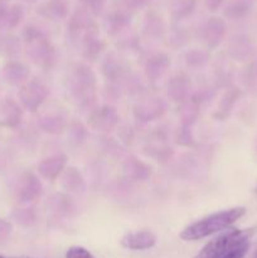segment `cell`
<instances>
[{
	"instance_id": "484cf974",
	"label": "cell",
	"mask_w": 257,
	"mask_h": 258,
	"mask_svg": "<svg viewBox=\"0 0 257 258\" xmlns=\"http://www.w3.org/2000/svg\"><path fill=\"white\" fill-rule=\"evenodd\" d=\"M24 18V9L22 5H9L8 9L0 15V29H14L22 23Z\"/></svg>"
},
{
	"instance_id": "d6a6232c",
	"label": "cell",
	"mask_w": 257,
	"mask_h": 258,
	"mask_svg": "<svg viewBox=\"0 0 257 258\" xmlns=\"http://www.w3.org/2000/svg\"><path fill=\"white\" fill-rule=\"evenodd\" d=\"M20 42L17 37L13 35H2L0 37V53L7 57L14 58L20 53Z\"/></svg>"
},
{
	"instance_id": "d590c367",
	"label": "cell",
	"mask_w": 257,
	"mask_h": 258,
	"mask_svg": "<svg viewBox=\"0 0 257 258\" xmlns=\"http://www.w3.org/2000/svg\"><path fill=\"white\" fill-rule=\"evenodd\" d=\"M246 9V4L242 0H233V2H229L226 5L224 15L227 18H231V19H237V18H241L242 15H244Z\"/></svg>"
},
{
	"instance_id": "8992f818",
	"label": "cell",
	"mask_w": 257,
	"mask_h": 258,
	"mask_svg": "<svg viewBox=\"0 0 257 258\" xmlns=\"http://www.w3.org/2000/svg\"><path fill=\"white\" fill-rule=\"evenodd\" d=\"M48 95H49V87L39 78H32L20 86V103L22 107L29 112H35L47 100Z\"/></svg>"
},
{
	"instance_id": "ba28073f",
	"label": "cell",
	"mask_w": 257,
	"mask_h": 258,
	"mask_svg": "<svg viewBox=\"0 0 257 258\" xmlns=\"http://www.w3.org/2000/svg\"><path fill=\"white\" fill-rule=\"evenodd\" d=\"M96 22L93 19L92 14L88 10H86L83 7H78L72 14L68 17L67 23V33L70 39L73 43H78L82 35L95 27Z\"/></svg>"
},
{
	"instance_id": "ffe728a7",
	"label": "cell",
	"mask_w": 257,
	"mask_h": 258,
	"mask_svg": "<svg viewBox=\"0 0 257 258\" xmlns=\"http://www.w3.org/2000/svg\"><path fill=\"white\" fill-rule=\"evenodd\" d=\"M68 117L63 111H54V112H48L40 116L38 120L40 130L49 135H59L63 131L67 130Z\"/></svg>"
},
{
	"instance_id": "603a6c76",
	"label": "cell",
	"mask_w": 257,
	"mask_h": 258,
	"mask_svg": "<svg viewBox=\"0 0 257 258\" xmlns=\"http://www.w3.org/2000/svg\"><path fill=\"white\" fill-rule=\"evenodd\" d=\"M131 13L126 12L121 7H116L115 9L111 10L106 17V29L110 35L120 34L122 30L130 25L131 22Z\"/></svg>"
},
{
	"instance_id": "30bf717a",
	"label": "cell",
	"mask_w": 257,
	"mask_h": 258,
	"mask_svg": "<svg viewBox=\"0 0 257 258\" xmlns=\"http://www.w3.org/2000/svg\"><path fill=\"white\" fill-rule=\"evenodd\" d=\"M67 161L68 158L66 154L58 153L49 155L38 164V174L47 181L53 183V181L57 180L62 175L65 169L67 168Z\"/></svg>"
},
{
	"instance_id": "e575fe53",
	"label": "cell",
	"mask_w": 257,
	"mask_h": 258,
	"mask_svg": "<svg viewBox=\"0 0 257 258\" xmlns=\"http://www.w3.org/2000/svg\"><path fill=\"white\" fill-rule=\"evenodd\" d=\"M175 143L180 146H185V148H191L196 145V139L191 133V127L180 126V128H178L175 134Z\"/></svg>"
},
{
	"instance_id": "bcb514c9",
	"label": "cell",
	"mask_w": 257,
	"mask_h": 258,
	"mask_svg": "<svg viewBox=\"0 0 257 258\" xmlns=\"http://www.w3.org/2000/svg\"><path fill=\"white\" fill-rule=\"evenodd\" d=\"M254 193L257 194V185H256V188H254Z\"/></svg>"
},
{
	"instance_id": "c3c4849f",
	"label": "cell",
	"mask_w": 257,
	"mask_h": 258,
	"mask_svg": "<svg viewBox=\"0 0 257 258\" xmlns=\"http://www.w3.org/2000/svg\"><path fill=\"white\" fill-rule=\"evenodd\" d=\"M0 258H5V256H2V254H0Z\"/></svg>"
},
{
	"instance_id": "1f68e13d",
	"label": "cell",
	"mask_w": 257,
	"mask_h": 258,
	"mask_svg": "<svg viewBox=\"0 0 257 258\" xmlns=\"http://www.w3.org/2000/svg\"><path fill=\"white\" fill-rule=\"evenodd\" d=\"M209 58L211 54L206 49H190L184 54L185 64L190 68L204 67L209 62Z\"/></svg>"
},
{
	"instance_id": "7c38bea8",
	"label": "cell",
	"mask_w": 257,
	"mask_h": 258,
	"mask_svg": "<svg viewBox=\"0 0 257 258\" xmlns=\"http://www.w3.org/2000/svg\"><path fill=\"white\" fill-rule=\"evenodd\" d=\"M101 71H102V75L105 76L106 80L110 82V85L120 86L127 78V70H126L125 64L113 53L106 55L102 64H101Z\"/></svg>"
},
{
	"instance_id": "83f0119b",
	"label": "cell",
	"mask_w": 257,
	"mask_h": 258,
	"mask_svg": "<svg viewBox=\"0 0 257 258\" xmlns=\"http://www.w3.org/2000/svg\"><path fill=\"white\" fill-rule=\"evenodd\" d=\"M238 90L237 88H231V90L227 91L223 95L222 100L218 103V110L214 112L213 117L217 120H224V118L228 117V115L231 113L232 107L236 103L237 98H238Z\"/></svg>"
},
{
	"instance_id": "f35d334b",
	"label": "cell",
	"mask_w": 257,
	"mask_h": 258,
	"mask_svg": "<svg viewBox=\"0 0 257 258\" xmlns=\"http://www.w3.org/2000/svg\"><path fill=\"white\" fill-rule=\"evenodd\" d=\"M66 258H95L90 251L80 246H72L68 248Z\"/></svg>"
},
{
	"instance_id": "b9f144b4",
	"label": "cell",
	"mask_w": 257,
	"mask_h": 258,
	"mask_svg": "<svg viewBox=\"0 0 257 258\" xmlns=\"http://www.w3.org/2000/svg\"><path fill=\"white\" fill-rule=\"evenodd\" d=\"M12 232V223L0 218V239L8 237Z\"/></svg>"
},
{
	"instance_id": "277c9868",
	"label": "cell",
	"mask_w": 257,
	"mask_h": 258,
	"mask_svg": "<svg viewBox=\"0 0 257 258\" xmlns=\"http://www.w3.org/2000/svg\"><path fill=\"white\" fill-rule=\"evenodd\" d=\"M254 232V227L246 229L229 228L228 231H224L218 237L208 242L196 258H223L239 247L249 243V239Z\"/></svg>"
},
{
	"instance_id": "8d00e7d4",
	"label": "cell",
	"mask_w": 257,
	"mask_h": 258,
	"mask_svg": "<svg viewBox=\"0 0 257 258\" xmlns=\"http://www.w3.org/2000/svg\"><path fill=\"white\" fill-rule=\"evenodd\" d=\"M78 2L81 3V7L92 14V17H98L102 14L107 4V0H78Z\"/></svg>"
},
{
	"instance_id": "836d02e7",
	"label": "cell",
	"mask_w": 257,
	"mask_h": 258,
	"mask_svg": "<svg viewBox=\"0 0 257 258\" xmlns=\"http://www.w3.org/2000/svg\"><path fill=\"white\" fill-rule=\"evenodd\" d=\"M145 154H148L151 158L156 159V161H160V163H166L168 160H170L171 156H173L174 151L170 146L163 145V144H156V145H149L145 149Z\"/></svg>"
},
{
	"instance_id": "44dd1931",
	"label": "cell",
	"mask_w": 257,
	"mask_h": 258,
	"mask_svg": "<svg viewBox=\"0 0 257 258\" xmlns=\"http://www.w3.org/2000/svg\"><path fill=\"white\" fill-rule=\"evenodd\" d=\"M3 75L9 85L23 86L27 81H29L30 71L24 63L10 59L3 67Z\"/></svg>"
},
{
	"instance_id": "4fadbf2b",
	"label": "cell",
	"mask_w": 257,
	"mask_h": 258,
	"mask_svg": "<svg viewBox=\"0 0 257 258\" xmlns=\"http://www.w3.org/2000/svg\"><path fill=\"white\" fill-rule=\"evenodd\" d=\"M78 44L81 45V50H82V55L85 59L93 62V60H96L100 57L102 50L105 49V43H103V40L98 35L97 24L91 28V29H88L82 35Z\"/></svg>"
},
{
	"instance_id": "7dc6e473",
	"label": "cell",
	"mask_w": 257,
	"mask_h": 258,
	"mask_svg": "<svg viewBox=\"0 0 257 258\" xmlns=\"http://www.w3.org/2000/svg\"><path fill=\"white\" fill-rule=\"evenodd\" d=\"M253 258H257V252H256V253H254V256H253Z\"/></svg>"
},
{
	"instance_id": "d6986e66",
	"label": "cell",
	"mask_w": 257,
	"mask_h": 258,
	"mask_svg": "<svg viewBox=\"0 0 257 258\" xmlns=\"http://www.w3.org/2000/svg\"><path fill=\"white\" fill-rule=\"evenodd\" d=\"M169 67H170V58L165 53H155L146 59L144 70H145L146 78L151 83H155L165 75Z\"/></svg>"
},
{
	"instance_id": "cb8c5ba5",
	"label": "cell",
	"mask_w": 257,
	"mask_h": 258,
	"mask_svg": "<svg viewBox=\"0 0 257 258\" xmlns=\"http://www.w3.org/2000/svg\"><path fill=\"white\" fill-rule=\"evenodd\" d=\"M62 186L68 193H83L86 189L85 179L75 166H68L62 173Z\"/></svg>"
},
{
	"instance_id": "e0dca14e",
	"label": "cell",
	"mask_w": 257,
	"mask_h": 258,
	"mask_svg": "<svg viewBox=\"0 0 257 258\" xmlns=\"http://www.w3.org/2000/svg\"><path fill=\"white\" fill-rule=\"evenodd\" d=\"M48 207L53 214L62 218H72L77 214V204L72 197L65 193H55L48 199Z\"/></svg>"
},
{
	"instance_id": "2e32d148",
	"label": "cell",
	"mask_w": 257,
	"mask_h": 258,
	"mask_svg": "<svg viewBox=\"0 0 257 258\" xmlns=\"http://www.w3.org/2000/svg\"><path fill=\"white\" fill-rule=\"evenodd\" d=\"M70 0H47L38 7L37 12L44 19L60 22L70 17Z\"/></svg>"
},
{
	"instance_id": "4dcf8cb0",
	"label": "cell",
	"mask_w": 257,
	"mask_h": 258,
	"mask_svg": "<svg viewBox=\"0 0 257 258\" xmlns=\"http://www.w3.org/2000/svg\"><path fill=\"white\" fill-rule=\"evenodd\" d=\"M12 218L20 226L32 227L37 223L38 216L34 207H24V208L14 209L12 213Z\"/></svg>"
},
{
	"instance_id": "8fae6325",
	"label": "cell",
	"mask_w": 257,
	"mask_h": 258,
	"mask_svg": "<svg viewBox=\"0 0 257 258\" xmlns=\"http://www.w3.org/2000/svg\"><path fill=\"white\" fill-rule=\"evenodd\" d=\"M226 32L227 25L224 20L218 17H211L202 27V39L209 50L216 49L223 40Z\"/></svg>"
},
{
	"instance_id": "f6af8a7d",
	"label": "cell",
	"mask_w": 257,
	"mask_h": 258,
	"mask_svg": "<svg viewBox=\"0 0 257 258\" xmlns=\"http://www.w3.org/2000/svg\"><path fill=\"white\" fill-rule=\"evenodd\" d=\"M24 2H27V3H35V2H37V0H24Z\"/></svg>"
},
{
	"instance_id": "ac0fdd59",
	"label": "cell",
	"mask_w": 257,
	"mask_h": 258,
	"mask_svg": "<svg viewBox=\"0 0 257 258\" xmlns=\"http://www.w3.org/2000/svg\"><path fill=\"white\" fill-rule=\"evenodd\" d=\"M23 118V107L13 98L7 97L0 102V125L17 127Z\"/></svg>"
},
{
	"instance_id": "f546056e",
	"label": "cell",
	"mask_w": 257,
	"mask_h": 258,
	"mask_svg": "<svg viewBox=\"0 0 257 258\" xmlns=\"http://www.w3.org/2000/svg\"><path fill=\"white\" fill-rule=\"evenodd\" d=\"M68 138L75 146H80L86 143L88 138V130L81 121L72 120L67 126Z\"/></svg>"
},
{
	"instance_id": "6da1fadb",
	"label": "cell",
	"mask_w": 257,
	"mask_h": 258,
	"mask_svg": "<svg viewBox=\"0 0 257 258\" xmlns=\"http://www.w3.org/2000/svg\"><path fill=\"white\" fill-rule=\"evenodd\" d=\"M67 88L73 102L82 111L95 110L97 101V80L91 67L86 63H75L67 78Z\"/></svg>"
},
{
	"instance_id": "9a60e30c",
	"label": "cell",
	"mask_w": 257,
	"mask_h": 258,
	"mask_svg": "<svg viewBox=\"0 0 257 258\" xmlns=\"http://www.w3.org/2000/svg\"><path fill=\"white\" fill-rule=\"evenodd\" d=\"M123 248L133 249V251H144V249L153 248L156 243V236L151 231L131 232L125 234L120 241Z\"/></svg>"
},
{
	"instance_id": "5b68a950",
	"label": "cell",
	"mask_w": 257,
	"mask_h": 258,
	"mask_svg": "<svg viewBox=\"0 0 257 258\" xmlns=\"http://www.w3.org/2000/svg\"><path fill=\"white\" fill-rule=\"evenodd\" d=\"M43 194L42 181L32 171H24L13 184V196L18 203L28 204L38 201Z\"/></svg>"
},
{
	"instance_id": "f1b7e54d",
	"label": "cell",
	"mask_w": 257,
	"mask_h": 258,
	"mask_svg": "<svg viewBox=\"0 0 257 258\" xmlns=\"http://www.w3.org/2000/svg\"><path fill=\"white\" fill-rule=\"evenodd\" d=\"M199 111H201V105L194 102L193 100H186L185 102L181 103L180 110V123L185 127H191L197 122L199 117Z\"/></svg>"
},
{
	"instance_id": "4316f807",
	"label": "cell",
	"mask_w": 257,
	"mask_h": 258,
	"mask_svg": "<svg viewBox=\"0 0 257 258\" xmlns=\"http://www.w3.org/2000/svg\"><path fill=\"white\" fill-rule=\"evenodd\" d=\"M197 7V0H170V15L174 22L185 19Z\"/></svg>"
},
{
	"instance_id": "7402d4cb",
	"label": "cell",
	"mask_w": 257,
	"mask_h": 258,
	"mask_svg": "<svg viewBox=\"0 0 257 258\" xmlns=\"http://www.w3.org/2000/svg\"><path fill=\"white\" fill-rule=\"evenodd\" d=\"M126 176L133 181H145L151 176V166L135 155H130L123 163Z\"/></svg>"
},
{
	"instance_id": "60d3db41",
	"label": "cell",
	"mask_w": 257,
	"mask_h": 258,
	"mask_svg": "<svg viewBox=\"0 0 257 258\" xmlns=\"http://www.w3.org/2000/svg\"><path fill=\"white\" fill-rule=\"evenodd\" d=\"M227 0H204V5L212 13H216Z\"/></svg>"
},
{
	"instance_id": "ab89813d",
	"label": "cell",
	"mask_w": 257,
	"mask_h": 258,
	"mask_svg": "<svg viewBox=\"0 0 257 258\" xmlns=\"http://www.w3.org/2000/svg\"><path fill=\"white\" fill-rule=\"evenodd\" d=\"M248 249H249V243H247L244 244V246L237 248L236 251L231 252L229 254L224 256L223 258H244V256L247 254V252H248Z\"/></svg>"
},
{
	"instance_id": "74e56055",
	"label": "cell",
	"mask_w": 257,
	"mask_h": 258,
	"mask_svg": "<svg viewBox=\"0 0 257 258\" xmlns=\"http://www.w3.org/2000/svg\"><path fill=\"white\" fill-rule=\"evenodd\" d=\"M150 2V0H118V7H121L122 9H125L126 12L128 13H135L136 10L141 9V8H144L145 5H148V3Z\"/></svg>"
},
{
	"instance_id": "7bdbcfd3",
	"label": "cell",
	"mask_w": 257,
	"mask_h": 258,
	"mask_svg": "<svg viewBox=\"0 0 257 258\" xmlns=\"http://www.w3.org/2000/svg\"><path fill=\"white\" fill-rule=\"evenodd\" d=\"M9 5H10L9 0H0V15H2L3 13L8 9V7H9Z\"/></svg>"
},
{
	"instance_id": "52a82bcc",
	"label": "cell",
	"mask_w": 257,
	"mask_h": 258,
	"mask_svg": "<svg viewBox=\"0 0 257 258\" xmlns=\"http://www.w3.org/2000/svg\"><path fill=\"white\" fill-rule=\"evenodd\" d=\"M120 116L112 105H103L95 108L88 116V126L97 131L110 133L117 126Z\"/></svg>"
},
{
	"instance_id": "3957f363",
	"label": "cell",
	"mask_w": 257,
	"mask_h": 258,
	"mask_svg": "<svg viewBox=\"0 0 257 258\" xmlns=\"http://www.w3.org/2000/svg\"><path fill=\"white\" fill-rule=\"evenodd\" d=\"M22 37L29 59L42 70H52L57 63V52L48 35L37 25L27 24Z\"/></svg>"
},
{
	"instance_id": "5bb4252c",
	"label": "cell",
	"mask_w": 257,
	"mask_h": 258,
	"mask_svg": "<svg viewBox=\"0 0 257 258\" xmlns=\"http://www.w3.org/2000/svg\"><path fill=\"white\" fill-rule=\"evenodd\" d=\"M168 96L174 102H185L190 97L191 81L185 72L175 73L166 85Z\"/></svg>"
},
{
	"instance_id": "9c48e42d",
	"label": "cell",
	"mask_w": 257,
	"mask_h": 258,
	"mask_svg": "<svg viewBox=\"0 0 257 258\" xmlns=\"http://www.w3.org/2000/svg\"><path fill=\"white\" fill-rule=\"evenodd\" d=\"M166 102L163 98L153 97L143 102L136 103L134 107V116L141 123H148L150 121L159 120L166 112Z\"/></svg>"
},
{
	"instance_id": "d4e9b609",
	"label": "cell",
	"mask_w": 257,
	"mask_h": 258,
	"mask_svg": "<svg viewBox=\"0 0 257 258\" xmlns=\"http://www.w3.org/2000/svg\"><path fill=\"white\" fill-rule=\"evenodd\" d=\"M143 32L146 37L153 38V39H159V38L163 37L164 33H165V24H164L163 18L153 10L146 13L145 19H144Z\"/></svg>"
},
{
	"instance_id": "7a4b0ae2",
	"label": "cell",
	"mask_w": 257,
	"mask_h": 258,
	"mask_svg": "<svg viewBox=\"0 0 257 258\" xmlns=\"http://www.w3.org/2000/svg\"><path fill=\"white\" fill-rule=\"evenodd\" d=\"M246 213L244 207H234V208L224 209V211L216 212L213 214L198 219L194 223L181 231L180 238L184 241H199L206 237L212 236L218 232L226 231L234 222L241 219Z\"/></svg>"
},
{
	"instance_id": "ee69618b",
	"label": "cell",
	"mask_w": 257,
	"mask_h": 258,
	"mask_svg": "<svg viewBox=\"0 0 257 258\" xmlns=\"http://www.w3.org/2000/svg\"><path fill=\"white\" fill-rule=\"evenodd\" d=\"M5 258H40V257H30V256H19V257H5Z\"/></svg>"
}]
</instances>
